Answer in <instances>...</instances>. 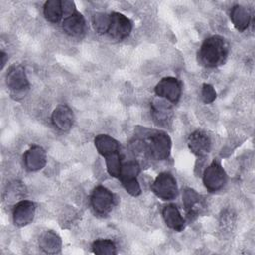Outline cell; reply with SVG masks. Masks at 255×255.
Returning a JSON list of instances; mask_svg holds the SVG:
<instances>
[{
	"mask_svg": "<svg viewBox=\"0 0 255 255\" xmlns=\"http://www.w3.org/2000/svg\"><path fill=\"white\" fill-rule=\"evenodd\" d=\"M228 54V42L223 37L214 35L203 41L197 53V60L206 68H215L224 64Z\"/></svg>",
	"mask_w": 255,
	"mask_h": 255,
	"instance_id": "6da1fadb",
	"label": "cell"
},
{
	"mask_svg": "<svg viewBox=\"0 0 255 255\" xmlns=\"http://www.w3.org/2000/svg\"><path fill=\"white\" fill-rule=\"evenodd\" d=\"M144 137V148L150 157L156 160L166 159L171 150L169 135L161 130H147Z\"/></svg>",
	"mask_w": 255,
	"mask_h": 255,
	"instance_id": "7a4b0ae2",
	"label": "cell"
},
{
	"mask_svg": "<svg viewBox=\"0 0 255 255\" xmlns=\"http://www.w3.org/2000/svg\"><path fill=\"white\" fill-rule=\"evenodd\" d=\"M151 190L162 200L174 199L178 193L176 180L169 172L159 173L151 184Z\"/></svg>",
	"mask_w": 255,
	"mask_h": 255,
	"instance_id": "3957f363",
	"label": "cell"
},
{
	"mask_svg": "<svg viewBox=\"0 0 255 255\" xmlns=\"http://www.w3.org/2000/svg\"><path fill=\"white\" fill-rule=\"evenodd\" d=\"M226 180V172L217 160H213L203 172V184L209 192L221 189L225 185Z\"/></svg>",
	"mask_w": 255,
	"mask_h": 255,
	"instance_id": "277c9868",
	"label": "cell"
},
{
	"mask_svg": "<svg viewBox=\"0 0 255 255\" xmlns=\"http://www.w3.org/2000/svg\"><path fill=\"white\" fill-rule=\"evenodd\" d=\"M6 84L13 96H24L29 90V81L21 65H13L6 75Z\"/></svg>",
	"mask_w": 255,
	"mask_h": 255,
	"instance_id": "5b68a950",
	"label": "cell"
},
{
	"mask_svg": "<svg viewBox=\"0 0 255 255\" xmlns=\"http://www.w3.org/2000/svg\"><path fill=\"white\" fill-rule=\"evenodd\" d=\"M131 30L132 23L124 14L118 12H113L110 14V25L107 33L112 38L121 41L128 37Z\"/></svg>",
	"mask_w": 255,
	"mask_h": 255,
	"instance_id": "8992f818",
	"label": "cell"
},
{
	"mask_svg": "<svg viewBox=\"0 0 255 255\" xmlns=\"http://www.w3.org/2000/svg\"><path fill=\"white\" fill-rule=\"evenodd\" d=\"M91 204L93 209L99 215H107L113 208L114 195L103 185L95 187L91 195Z\"/></svg>",
	"mask_w": 255,
	"mask_h": 255,
	"instance_id": "52a82bcc",
	"label": "cell"
},
{
	"mask_svg": "<svg viewBox=\"0 0 255 255\" xmlns=\"http://www.w3.org/2000/svg\"><path fill=\"white\" fill-rule=\"evenodd\" d=\"M154 92L158 97L164 98L172 104H176L181 96V84L176 78L165 77L157 83Z\"/></svg>",
	"mask_w": 255,
	"mask_h": 255,
	"instance_id": "ba28073f",
	"label": "cell"
},
{
	"mask_svg": "<svg viewBox=\"0 0 255 255\" xmlns=\"http://www.w3.org/2000/svg\"><path fill=\"white\" fill-rule=\"evenodd\" d=\"M35 203L30 200H21L13 208V222L16 226L23 227L31 223L35 215Z\"/></svg>",
	"mask_w": 255,
	"mask_h": 255,
	"instance_id": "9c48e42d",
	"label": "cell"
},
{
	"mask_svg": "<svg viewBox=\"0 0 255 255\" xmlns=\"http://www.w3.org/2000/svg\"><path fill=\"white\" fill-rule=\"evenodd\" d=\"M151 117L157 126L166 127L172 122L173 111L171 106L164 100H154L150 104Z\"/></svg>",
	"mask_w": 255,
	"mask_h": 255,
	"instance_id": "30bf717a",
	"label": "cell"
},
{
	"mask_svg": "<svg viewBox=\"0 0 255 255\" xmlns=\"http://www.w3.org/2000/svg\"><path fill=\"white\" fill-rule=\"evenodd\" d=\"M187 144L190 151L196 156L206 155L211 147V141L209 136L202 130L193 131L187 139Z\"/></svg>",
	"mask_w": 255,
	"mask_h": 255,
	"instance_id": "8fae6325",
	"label": "cell"
},
{
	"mask_svg": "<svg viewBox=\"0 0 255 255\" xmlns=\"http://www.w3.org/2000/svg\"><path fill=\"white\" fill-rule=\"evenodd\" d=\"M52 123L53 126L61 130L68 131L74 124V114L73 111L67 105H59L52 113Z\"/></svg>",
	"mask_w": 255,
	"mask_h": 255,
	"instance_id": "7c38bea8",
	"label": "cell"
},
{
	"mask_svg": "<svg viewBox=\"0 0 255 255\" xmlns=\"http://www.w3.org/2000/svg\"><path fill=\"white\" fill-rule=\"evenodd\" d=\"M24 164L30 171L42 169L47 163L46 151L39 145L31 146L24 154Z\"/></svg>",
	"mask_w": 255,
	"mask_h": 255,
	"instance_id": "4fadbf2b",
	"label": "cell"
},
{
	"mask_svg": "<svg viewBox=\"0 0 255 255\" xmlns=\"http://www.w3.org/2000/svg\"><path fill=\"white\" fill-rule=\"evenodd\" d=\"M62 28L71 37H82L86 32L85 18L81 13L76 11L64 18Z\"/></svg>",
	"mask_w": 255,
	"mask_h": 255,
	"instance_id": "5bb4252c",
	"label": "cell"
},
{
	"mask_svg": "<svg viewBox=\"0 0 255 255\" xmlns=\"http://www.w3.org/2000/svg\"><path fill=\"white\" fill-rule=\"evenodd\" d=\"M162 216L165 224L174 231H182L185 221L175 204H167L162 209Z\"/></svg>",
	"mask_w": 255,
	"mask_h": 255,
	"instance_id": "9a60e30c",
	"label": "cell"
},
{
	"mask_svg": "<svg viewBox=\"0 0 255 255\" xmlns=\"http://www.w3.org/2000/svg\"><path fill=\"white\" fill-rule=\"evenodd\" d=\"M230 19L234 27L239 31H245L251 22V12L248 8L242 5H235L230 11Z\"/></svg>",
	"mask_w": 255,
	"mask_h": 255,
	"instance_id": "2e32d148",
	"label": "cell"
},
{
	"mask_svg": "<svg viewBox=\"0 0 255 255\" xmlns=\"http://www.w3.org/2000/svg\"><path fill=\"white\" fill-rule=\"evenodd\" d=\"M39 245L45 253L56 254L61 251L62 241L57 233L52 230H46L39 238Z\"/></svg>",
	"mask_w": 255,
	"mask_h": 255,
	"instance_id": "e0dca14e",
	"label": "cell"
},
{
	"mask_svg": "<svg viewBox=\"0 0 255 255\" xmlns=\"http://www.w3.org/2000/svg\"><path fill=\"white\" fill-rule=\"evenodd\" d=\"M94 142L98 152L104 157L118 153L120 151L119 142L108 134H98L95 137Z\"/></svg>",
	"mask_w": 255,
	"mask_h": 255,
	"instance_id": "ac0fdd59",
	"label": "cell"
},
{
	"mask_svg": "<svg viewBox=\"0 0 255 255\" xmlns=\"http://www.w3.org/2000/svg\"><path fill=\"white\" fill-rule=\"evenodd\" d=\"M182 201H183V205L187 213V216L189 218L196 216L198 214L199 212L198 205L200 204V196L195 190L191 188H185L182 194Z\"/></svg>",
	"mask_w": 255,
	"mask_h": 255,
	"instance_id": "d6986e66",
	"label": "cell"
},
{
	"mask_svg": "<svg viewBox=\"0 0 255 255\" xmlns=\"http://www.w3.org/2000/svg\"><path fill=\"white\" fill-rule=\"evenodd\" d=\"M43 13L45 18L52 23H58L64 16L62 1L60 0H48L44 4Z\"/></svg>",
	"mask_w": 255,
	"mask_h": 255,
	"instance_id": "ffe728a7",
	"label": "cell"
},
{
	"mask_svg": "<svg viewBox=\"0 0 255 255\" xmlns=\"http://www.w3.org/2000/svg\"><path fill=\"white\" fill-rule=\"evenodd\" d=\"M93 252L98 255H115L117 253L115 243L110 239H98L93 242Z\"/></svg>",
	"mask_w": 255,
	"mask_h": 255,
	"instance_id": "44dd1931",
	"label": "cell"
},
{
	"mask_svg": "<svg viewBox=\"0 0 255 255\" xmlns=\"http://www.w3.org/2000/svg\"><path fill=\"white\" fill-rule=\"evenodd\" d=\"M140 171V167L136 161H128L122 164V169L120 173V180L126 181L130 179H135Z\"/></svg>",
	"mask_w": 255,
	"mask_h": 255,
	"instance_id": "7402d4cb",
	"label": "cell"
},
{
	"mask_svg": "<svg viewBox=\"0 0 255 255\" xmlns=\"http://www.w3.org/2000/svg\"><path fill=\"white\" fill-rule=\"evenodd\" d=\"M95 31L99 34H106L110 25V15L106 13H96L92 18Z\"/></svg>",
	"mask_w": 255,
	"mask_h": 255,
	"instance_id": "603a6c76",
	"label": "cell"
},
{
	"mask_svg": "<svg viewBox=\"0 0 255 255\" xmlns=\"http://www.w3.org/2000/svg\"><path fill=\"white\" fill-rule=\"evenodd\" d=\"M106 159V166L108 173L113 177H119L122 169V163L120 158V153H114L105 157Z\"/></svg>",
	"mask_w": 255,
	"mask_h": 255,
	"instance_id": "cb8c5ba5",
	"label": "cell"
},
{
	"mask_svg": "<svg viewBox=\"0 0 255 255\" xmlns=\"http://www.w3.org/2000/svg\"><path fill=\"white\" fill-rule=\"evenodd\" d=\"M201 99L203 103L210 104L216 99V92L210 84H203L201 89Z\"/></svg>",
	"mask_w": 255,
	"mask_h": 255,
	"instance_id": "d4e9b609",
	"label": "cell"
},
{
	"mask_svg": "<svg viewBox=\"0 0 255 255\" xmlns=\"http://www.w3.org/2000/svg\"><path fill=\"white\" fill-rule=\"evenodd\" d=\"M122 184H123L124 188L127 190V192L129 193L132 196H137L141 193V188H140V185H139L136 178L122 181Z\"/></svg>",
	"mask_w": 255,
	"mask_h": 255,
	"instance_id": "484cf974",
	"label": "cell"
},
{
	"mask_svg": "<svg viewBox=\"0 0 255 255\" xmlns=\"http://www.w3.org/2000/svg\"><path fill=\"white\" fill-rule=\"evenodd\" d=\"M62 8H63V12H64V16L67 17L73 13H75L77 10H76V6L74 4V2L72 1H67V0H64L62 1Z\"/></svg>",
	"mask_w": 255,
	"mask_h": 255,
	"instance_id": "4316f807",
	"label": "cell"
},
{
	"mask_svg": "<svg viewBox=\"0 0 255 255\" xmlns=\"http://www.w3.org/2000/svg\"><path fill=\"white\" fill-rule=\"evenodd\" d=\"M0 58H1V69H3V68H4V65L6 64V59H7L6 53H4L3 51H1V53H0Z\"/></svg>",
	"mask_w": 255,
	"mask_h": 255,
	"instance_id": "83f0119b",
	"label": "cell"
}]
</instances>
